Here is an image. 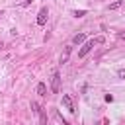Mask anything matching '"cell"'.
<instances>
[{
    "label": "cell",
    "instance_id": "obj_6",
    "mask_svg": "<svg viewBox=\"0 0 125 125\" xmlns=\"http://www.w3.org/2000/svg\"><path fill=\"white\" fill-rule=\"evenodd\" d=\"M72 43H74V45L86 43V35H84V33H78V35H74V37H72Z\"/></svg>",
    "mask_w": 125,
    "mask_h": 125
},
{
    "label": "cell",
    "instance_id": "obj_11",
    "mask_svg": "<svg viewBox=\"0 0 125 125\" xmlns=\"http://www.w3.org/2000/svg\"><path fill=\"white\" fill-rule=\"evenodd\" d=\"M117 76H119V78H125V68H119V70H117Z\"/></svg>",
    "mask_w": 125,
    "mask_h": 125
},
{
    "label": "cell",
    "instance_id": "obj_3",
    "mask_svg": "<svg viewBox=\"0 0 125 125\" xmlns=\"http://www.w3.org/2000/svg\"><path fill=\"white\" fill-rule=\"evenodd\" d=\"M51 90H53L55 94H59V90H61V76H59V72H53V80H51Z\"/></svg>",
    "mask_w": 125,
    "mask_h": 125
},
{
    "label": "cell",
    "instance_id": "obj_2",
    "mask_svg": "<svg viewBox=\"0 0 125 125\" xmlns=\"http://www.w3.org/2000/svg\"><path fill=\"white\" fill-rule=\"evenodd\" d=\"M47 16H49V10L43 6V8L39 10V14H37V25H45V23H47Z\"/></svg>",
    "mask_w": 125,
    "mask_h": 125
},
{
    "label": "cell",
    "instance_id": "obj_4",
    "mask_svg": "<svg viewBox=\"0 0 125 125\" xmlns=\"http://www.w3.org/2000/svg\"><path fill=\"white\" fill-rule=\"evenodd\" d=\"M31 107H33V109L39 113V121H41V125H47V115H45V111H43V109H39V105H37L35 102L31 104Z\"/></svg>",
    "mask_w": 125,
    "mask_h": 125
},
{
    "label": "cell",
    "instance_id": "obj_5",
    "mask_svg": "<svg viewBox=\"0 0 125 125\" xmlns=\"http://www.w3.org/2000/svg\"><path fill=\"white\" fill-rule=\"evenodd\" d=\"M62 105H64V107H66V109H68L70 113H74V104H72L70 96H66V94L62 96Z\"/></svg>",
    "mask_w": 125,
    "mask_h": 125
},
{
    "label": "cell",
    "instance_id": "obj_9",
    "mask_svg": "<svg viewBox=\"0 0 125 125\" xmlns=\"http://www.w3.org/2000/svg\"><path fill=\"white\" fill-rule=\"evenodd\" d=\"M121 6H123V0H115V2L109 4V10H117V8H121Z\"/></svg>",
    "mask_w": 125,
    "mask_h": 125
},
{
    "label": "cell",
    "instance_id": "obj_7",
    "mask_svg": "<svg viewBox=\"0 0 125 125\" xmlns=\"http://www.w3.org/2000/svg\"><path fill=\"white\" fill-rule=\"evenodd\" d=\"M37 94H39V96H47V86H45L43 82L37 84Z\"/></svg>",
    "mask_w": 125,
    "mask_h": 125
},
{
    "label": "cell",
    "instance_id": "obj_8",
    "mask_svg": "<svg viewBox=\"0 0 125 125\" xmlns=\"http://www.w3.org/2000/svg\"><path fill=\"white\" fill-rule=\"evenodd\" d=\"M68 57H70V47H66V49H64V53L61 55V62H66V61H68Z\"/></svg>",
    "mask_w": 125,
    "mask_h": 125
},
{
    "label": "cell",
    "instance_id": "obj_12",
    "mask_svg": "<svg viewBox=\"0 0 125 125\" xmlns=\"http://www.w3.org/2000/svg\"><path fill=\"white\" fill-rule=\"evenodd\" d=\"M29 2H31V0H23V6H27V4H29Z\"/></svg>",
    "mask_w": 125,
    "mask_h": 125
},
{
    "label": "cell",
    "instance_id": "obj_10",
    "mask_svg": "<svg viewBox=\"0 0 125 125\" xmlns=\"http://www.w3.org/2000/svg\"><path fill=\"white\" fill-rule=\"evenodd\" d=\"M86 16V10H74V18H82Z\"/></svg>",
    "mask_w": 125,
    "mask_h": 125
},
{
    "label": "cell",
    "instance_id": "obj_1",
    "mask_svg": "<svg viewBox=\"0 0 125 125\" xmlns=\"http://www.w3.org/2000/svg\"><path fill=\"white\" fill-rule=\"evenodd\" d=\"M104 41H105L104 37H96V39H90V41H86V43L82 45V49L78 51V57H80V59H84V57H86V55L92 51V47H94L96 43H104Z\"/></svg>",
    "mask_w": 125,
    "mask_h": 125
}]
</instances>
